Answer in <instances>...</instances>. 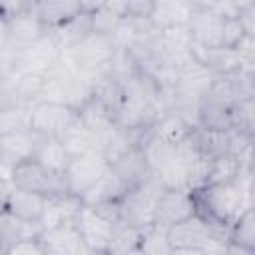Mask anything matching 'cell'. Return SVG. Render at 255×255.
Segmentation results:
<instances>
[{
    "mask_svg": "<svg viewBox=\"0 0 255 255\" xmlns=\"http://www.w3.org/2000/svg\"><path fill=\"white\" fill-rule=\"evenodd\" d=\"M191 193L195 199L197 215L227 231L247 207H253L251 191L245 189L237 179L231 183L203 185Z\"/></svg>",
    "mask_w": 255,
    "mask_h": 255,
    "instance_id": "cell-1",
    "label": "cell"
},
{
    "mask_svg": "<svg viewBox=\"0 0 255 255\" xmlns=\"http://www.w3.org/2000/svg\"><path fill=\"white\" fill-rule=\"evenodd\" d=\"M163 187L157 181L155 175L145 179L141 185L129 189L124 193V197L118 203V213L120 221L137 229H149L153 227V215H155V205L161 195Z\"/></svg>",
    "mask_w": 255,
    "mask_h": 255,
    "instance_id": "cell-2",
    "label": "cell"
},
{
    "mask_svg": "<svg viewBox=\"0 0 255 255\" xmlns=\"http://www.w3.org/2000/svg\"><path fill=\"white\" fill-rule=\"evenodd\" d=\"M118 48L112 40V36L90 32L84 40H80L70 50L62 52L68 64L82 76H90L96 72H102L108 68V64L114 60Z\"/></svg>",
    "mask_w": 255,
    "mask_h": 255,
    "instance_id": "cell-3",
    "label": "cell"
},
{
    "mask_svg": "<svg viewBox=\"0 0 255 255\" xmlns=\"http://www.w3.org/2000/svg\"><path fill=\"white\" fill-rule=\"evenodd\" d=\"M108 169H110V163L102 151H90L80 157H72L64 173L66 193L80 199L108 173Z\"/></svg>",
    "mask_w": 255,
    "mask_h": 255,
    "instance_id": "cell-4",
    "label": "cell"
},
{
    "mask_svg": "<svg viewBox=\"0 0 255 255\" xmlns=\"http://www.w3.org/2000/svg\"><path fill=\"white\" fill-rule=\"evenodd\" d=\"M10 185L16 189H24V191H34V193H42L48 197L54 195H66V187H64V177L52 175L50 171H46L36 159H28L20 165H16L8 177Z\"/></svg>",
    "mask_w": 255,
    "mask_h": 255,
    "instance_id": "cell-5",
    "label": "cell"
},
{
    "mask_svg": "<svg viewBox=\"0 0 255 255\" xmlns=\"http://www.w3.org/2000/svg\"><path fill=\"white\" fill-rule=\"evenodd\" d=\"M78 120V114L56 102H38L32 106V122L30 129L46 139H58L74 122Z\"/></svg>",
    "mask_w": 255,
    "mask_h": 255,
    "instance_id": "cell-6",
    "label": "cell"
},
{
    "mask_svg": "<svg viewBox=\"0 0 255 255\" xmlns=\"http://www.w3.org/2000/svg\"><path fill=\"white\" fill-rule=\"evenodd\" d=\"M237 102H233L215 82L199 98V110H197V128L203 129H217L227 131L231 129V110Z\"/></svg>",
    "mask_w": 255,
    "mask_h": 255,
    "instance_id": "cell-7",
    "label": "cell"
},
{
    "mask_svg": "<svg viewBox=\"0 0 255 255\" xmlns=\"http://www.w3.org/2000/svg\"><path fill=\"white\" fill-rule=\"evenodd\" d=\"M195 199L191 191H173V189H163L157 205H155V215H153V227L167 231L169 227L189 219L195 215Z\"/></svg>",
    "mask_w": 255,
    "mask_h": 255,
    "instance_id": "cell-8",
    "label": "cell"
},
{
    "mask_svg": "<svg viewBox=\"0 0 255 255\" xmlns=\"http://www.w3.org/2000/svg\"><path fill=\"white\" fill-rule=\"evenodd\" d=\"M8 20V42L6 48L12 52H22L24 48L36 44L48 34V28L40 22V18L34 14V2H28V8H24L18 14H12Z\"/></svg>",
    "mask_w": 255,
    "mask_h": 255,
    "instance_id": "cell-9",
    "label": "cell"
},
{
    "mask_svg": "<svg viewBox=\"0 0 255 255\" xmlns=\"http://www.w3.org/2000/svg\"><path fill=\"white\" fill-rule=\"evenodd\" d=\"M42 137L38 133L20 131L10 135H0V177L8 179L12 169L28 159H34V153Z\"/></svg>",
    "mask_w": 255,
    "mask_h": 255,
    "instance_id": "cell-10",
    "label": "cell"
},
{
    "mask_svg": "<svg viewBox=\"0 0 255 255\" xmlns=\"http://www.w3.org/2000/svg\"><path fill=\"white\" fill-rule=\"evenodd\" d=\"M60 56H62V50L56 46L52 36L46 34L42 40H38L36 44L16 54V74L44 78L50 72V68L58 62Z\"/></svg>",
    "mask_w": 255,
    "mask_h": 255,
    "instance_id": "cell-11",
    "label": "cell"
},
{
    "mask_svg": "<svg viewBox=\"0 0 255 255\" xmlns=\"http://www.w3.org/2000/svg\"><path fill=\"white\" fill-rule=\"evenodd\" d=\"M167 239L171 243L173 249H181V247H201L209 237H227L229 239V231L223 227H217L213 223H209L207 219H203L201 215H191L189 219L169 227L167 231Z\"/></svg>",
    "mask_w": 255,
    "mask_h": 255,
    "instance_id": "cell-12",
    "label": "cell"
},
{
    "mask_svg": "<svg viewBox=\"0 0 255 255\" xmlns=\"http://www.w3.org/2000/svg\"><path fill=\"white\" fill-rule=\"evenodd\" d=\"M187 30L195 46L221 48L223 18H219L205 2H191V16L187 22Z\"/></svg>",
    "mask_w": 255,
    "mask_h": 255,
    "instance_id": "cell-13",
    "label": "cell"
},
{
    "mask_svg": "<svg viewBox=\"0 0 255 255\" xmlns=\"http://www.w3.org/2000/svg\"><path fill=\"white\" fill-rule=\"evenodd\" d=\"M76 227L80 231L82 241L92 251H96L100 255H108L110 243H112V233H114V221H110L96 209L82 205V209L76 217Z\"/></svg>",
    "mask_w": 255,
    "mask_h": 255,
    "instance_id": "cell-14",
    "label": "cell"
},
{
    "mask_svg": "<svg viewBox=\"0 0 255 255\" xmlns=\"http://www.w3.org/2000/svg\"><path fill=\"white\" fill-rule=\"evenodd\" d=\"M110 171L118 177V181L124 185L126 191L141 185L145 179H149L153 175L141 147H135L129 153H126L124 157H120L118 161H114L110 165Z\"/></svg>",
    "mask_w": 255,
    "mask_h": 255,
    "instance_id": "cell-15",
    "label": "cell"
},
{
    "mask_svg": "<svg viewBox=\"0 0 255 255\" xmlns=\"http://www.w3.org/2000/svg\"><path fill=\"white\" fill-rule=\"evenodd\" d=\"M191 58L215 76H223V74H229V72L243 68L237 52L231 48H201V46L193 44L191 46Z\"/></svg>",
    "mask_w": 255,
    "mask_h": 255,
    "instance_id": "cell-16",
    "label": "cell"
},
{
    "mask_svg": "<svg viewBox=\"0 0 255 255\" xmlns=\"http://www.w3.org/2000/svg\"><path fill=\"white\" fill-rule=\"evenodd\" d=\"M82 209V201L74 195H54L48 199V205L44 209V215L40 219V227L42 231L46 229H54L66 223H74L78 213Z\"/></svg>",
    "mask_w": 255,
    "mask_h": 255,
    "instance_id": "cell-17",
    "label": "cell"
},
{
    "mask_svg": "<svg viewBox=\"0 0 255 255\" xmlns=\"http://www.w3.org/2000/svg\"><path fill=\"white\" fill-rule=\"evenodd\" d=\"M48 195L42 193H34V191H24V189H16L12 187L10 197H8V211L14 213L16 217L28 221V223H40L44 209L48 205Z\"/></svg>",
    "mask_w": 255,
    "mask_h": 255,
    "instance_id": "cell-18",
    "label": "cell"
},
{
    "mask_svg": "<svg viewBox=\"0 0 255 255\" xmlns=\"http://www.w3.org/2000/svg\"><path fill=\"white\" fill-rule=\"evenodd\" d=\"M126 2H88L90 30L96 34L112 36L118 24L124 20Z\"/></svg>",
    "mask_w": 255,
    "mask_h": 255,
    "instance_id": "cell-19",
    "label": "cell"
},
{
    "mask_svg": "<svg viewBox=\"0 0 255 255\" xmlns=\"http://www.w3.org/2000/svg\"><path fill=\"white\" fill-rule=\"evenodd\" d=\"M189 16H191V2L159 0V2H153L149 20L157 30H165L173 26H187Z\"/></svg>",
    "mask_w": 255,
    "mask_h": 255,
    "instance_id": "cell-20",
    "label": "cell"
},
{
    "mask_svg": "<svg viewBox=\"0 0 255 255\" xmlns=\"http://www.w3.org/2000/svg\"><path fill=\"white\" fill-rule=\"evenodd\" d=\"M90 16H88V2H84V10L80 14H76L74 18H70L68 22L52 28L48 34L52 36V40L56 42V46L66 52L72 46H76L80 40H84L90 34Z\"/></svg>",
    "mask_w": 255,
    "mask_h": 255,
    "instance_id": "cell-21",
    "label": "cell"
},
{
    "mask_svg": "<svg viewBox=\"0 0 255 255\" xmlns=\"http://www.w3.org/2000/svg\"><path fill=\"white\" fill-rule=\"evenodd\" d=\"M40 233H42L40 223H28V221L16 217L14 213H10L8 209L0 213V249H2V253L18 241L40 237Z\"/></svg>",
    "mask_w": 255,
    "mask_h": 255,
    "instance_id": "cell-22",
    "label": "cell"
},
{
    "mask_svg": "<svg viewBox=\"0 0 255 255\" xmlns=\"http://www.w3.org/2000/svg\"><path fill=\"white\" fill-rule=\"evenodd\" d=\"M126 189L124 185L118 181V177L108 169V173L90 189L86 191L80 201L84 207H92V209H98V207H104V205H112V203H118L122 197H124Z\"/></svg>",
    "mask_w": 255,
    "mask_h": 255,
    "instance_id": "cell-23",
    "label": "cell"
},
{
    "mask_svg": "<svg viewBox=\"0 0 255 255\" xmlns=\"http://www.w3.org/2000/svg\"><path fill=\"white\" fill-rule=\"evenodd\" d=\"M84 10V2H60V0H48V2H34V14L40 18V22L48 28V32L76 14Z\"/></svg>",
    "mask_w": 255,
    "mask_h": 255,
    "instance_id": "cell-24",
    "label": "cell"
},
{
    "mask_svg": "<svg viewBox=\"0 0 255 255\" xmlns=\"http://www.w3.org/2000/svg\"><path fill=\"white\" fill-rule=\"evenodd\" d=\"M58 141L64 145V149L68 151L70 157H80L84 153L90 151H100V139L96 133H92L88 128H84L80 124V120H76L60 137Z\"/></svg>",
    "mask_w": 255,
    "mask_h": 255,
    "instance_id": "cell-25",
    "label": "cell"
},
{
    "mask_svg": "<svg viewBox=\"0 0 255 255\" xmlns=\"http://www.w3.org/2000/svg\"><path fill=\"white\" fill-rule=\"evenodd\" d=\"M40 241L46 247V251L72 255L80 247L82 237H80V231H78L76 221H74V223H66V225H60V227L42 231L40 233Z\"/></svg>",
    "mask_w": 255,
    "mask_h": 255,
    "instance_id": "cell-26",
    "label": "cell"
},
{
    "mask_svg": "<svg viewBox=\"0 0 255 255\" xmlns=\"http://www.w3.org/2000/svg\"><path fill=\"white\" fill-rule=\"evenodd\" d=\"M34 159L46 169L50 171L52 175H58V177H64L66 169H68V163H70V155L68 151L64 149V145L58 141V139H46L42 137L36 153H34Z\"/></svg>",
    "mask_w": 255,
    "mask_h": 255,
    "instance_id": "cell-27",
    "label": "cell"
},
{
    "mask_svg": "<svg viewBox=\"0 0 255 255\" xmlns=\"http://www.w3.org/2000/svg\"><path fill=\"white\" fill-rule=\"evenodd\" d=\"M78 120L84 128H88L92 133L98 135L100 143H102V137L116 126L114 124V118L110 114V110L106 106H102L96 98H92L80 112H78Z\"/></svg>",
    "mask_w": 255,
    "mask_h": 255,
    "instance_id": "cell-28",
    "label": "cell"
},
{
    "mask_svg": "<svg viewBox=\"0 0 255 255\" xmlns=\"http://www.w3.org/2000/svg\"><path fill=\"white\" fill-rule=\"evenodd\" d=\"M145 229H137L131 225H126L122 221L114 223V233H112V243L108 255H124L135 247H139L141 235Z\"/></svg>",
    "mask_w": 255,
    "mask_h": 255,
    "instance_id": "cell-29",
    "label": "cell"
},
{
    "mask_svg": "<svg viewBox=\"0 0 255 255\" xmlns=\"http://www.w3.org/2000/svg\"><path fill=\"white\" fill-rule=\"evenodd\" d=\"M32 106H14L0 112V135L30 131Z\"/></svg>",
    "mask_w": 255,
    "mask_h": 255,
    "instance_id": "cell-30",
    "label": "cell"
},
{
    "mask_svg": "<svg viewBox=\"0 0 255 255\" xmlns=\"http://www.w3.org/2000/svg\"><path fill=\"white\" fill-rule=\"evenodd\" d=\"M241 173V161L233 155H223L217 159L209 161V171H207V183L205 185H215V183H231L239 177Z\"/></svg>",
    "mask_w": 255,
    "mask_h": 255,
    "instance_id": "cell-31",
    "label": "cell"
},
{
    "mask_svg": "<svg viewBox=\"0 0 255 255\" xmlns=\"http://www.w3.org/2000/svg\"><path fill=\"white\" fill-rule=\"evenodd\" d=\"M191 131H193L191 126H187L183 120H179V118H175V116H169V114H165V116L151 128V133H155L157 137H161V139H165V141H169V143H175V145L181 143L183 139H187Z\"/></svg>",
    "mask_w": 255,
    "mask_h": 255,
    "instance_id": "cell-32",
    "label": "cell"
},
{
    "mask_svg": "<svg viewBox=\"0 0 255 255\" xmlns=\"http://www.w3.org/2000/svg\"><path fill=\"white\" fill-rule=\"evenodd\" d=\"M253 225H255V213H253V207H247L237 217V221L231 225V229H229V241L231 243H237V245H243V247H249V249H255V231H253Z\"/></svg>",
    "mask_w": 255,
    "mask_h": 255,
    "instance_id": "cell-33",
    "label": "cell"
},
{
    "mask_svg": "<svg viewBox=\"0 0 255 255\" xmlns=\"http://www.w3.org/2000/svg\"><path fill=\"white\" fill-rule=\"evenodd\" d=\"M231 129H237L247 135H255V98L241 100L231 110Z\"/></svg>",
    "mask_w": 255,
    "mask_h": 255,
    "instance_id": "cell-34",
    "label": "cell"
},
{
    "mask_svg": "<svg viewBox=\"0 0 255 255\" xmlns=\"http://www.w3.org/2000/svg\"><path fill=\"white\" fill-rule=\"evenodd\" d=\"M139 249L143 251V255H171V251H173V247L167 239V233L157 227H149L143 231Z\"/></svg>",
    "mask_w": 255,
    "mask_h": 255,
    "instance_id": "cell-35",
    "label": "cell"
},
{
    "mask_svg": "<svg viewBox=\"0 0 255 255\" xmlns=\"http://www.w3.org/2000/svg\"><path fill=\"white\" fill-rule=\"evenodd\" d=\"M245 30L239 24L237 18L233 20H223V32H221V48H237V44L245 38Z\"/></svg>",
    "mask_w": 255,
    "mask_h": 255,
    "instance_id": "cell-36",
    "label": "cell"
},
{
    "mask_svg": "<svg viewBox=\"0 0 255 255\" xmlns=\"http://www.w3.org/2000/svg\"><path fill=\"white\" fill-rule=\"evenodd\" d=\"M2 255H46V247L42 245L40 237H34L10 245Z\"/></svg>",
    "mask_w": 255,
    "mask_h": 255,
    "instance_id": "cell-37",
    "label": "cell"
},
{
    "mask_svg": "<svg viewBox=\"0 0 255 255\" xmlns=\"http://www.w3.org/2000/svg\"><path fill=\"white\" fill-rule=\"evenodd\" d=\"M14 106H22L14 88V78L10 80H0V112L14 108Z\"/></svg>",
    "mask_w": 255,
    "mask_h": 255,
    "instance_id": "cell-38",
    "label": "cell"
},
{
    "mask_svg": "<svg viewBox=\"0 0 255 255\" xmlns=\"http://www.w3.org/2000/svg\"><path fill=\"white\" fill-rule=\"evenodd\" d=\"M237 20H239V24L243 26L245 34L255 38V2H253V0H247V2L243 4V8L239 10Z\"/></svg>",
    "mask_w": 255,
    "mask_h": 255,
    "instance_id": "cell-39",
    "label": "cell"
},
{
    "mask_svg": "<svg viewBox=\"0 0 255 255\" xmlns=\"http://www.w3.org/2000/svg\"><path fill=\"white\" fill-rule=\"evenodd\" d=\"M16 76V52L0 48V80H10Z\"/></svg>",
    "mask_w": 255,
    "mask_h": 255,
    "instance_id": "cell-40",
    "label": "cell"
},
{
    "mask_svg": "<svg viewBox=\"0 0 255 255\" xmlns=\"http://www.w3.org/2000/svg\"><path fill=\"white\" fill-rule=\"evenodd\" d=\"M227 245H229L227 237H209L199 249L205 255H227Z\"/></svg>",
    "mask_w": 255,
    "mask_h": 255,
    "instance_id": "cell-41",
    "label": "cell"
},
{
    "mask_svg": "<svg viewBox=\"0 0 255 255\" xmlns=\"http://www.w3.org/2000/svg\"><path fill=\"white\" fill-rule=\"evenodd\" d=\"M10 191H12V185L8 179L0 177V213L6 211L8 207V197H10Z\"/></svg>",
    "mask_w": 255,
    "mask_h": 255,
    "instance_id": "cell-42",
    "label": "cell"
},
{
    "mask_svg": "<svg viewBox=\"0 0 255 255\" xmlns=\"http://www.w3.org/2000/svg\"><path fill=\"white\" fill-rule=\"evenodd\" d=\"M227 255H255V249H249V247H243V245H237V243L229 241Z\"/></svg>",
    "mask_w": 255,
    "mask_h": 255,
    "instance_id": "cell-43",
    "label": "cell"
},
{
    "mask_svg": "<svg viewBox=\"0 0 255 255\" xmlns=\"http://www.w3.org/2000/svg\"><path fill=\"white\" fill-rule=\"evenodd\" d=\"M6 42H8V20L0 12V48H6Z\"/></svg>",
    "mask_w": 255,
    "mask_h": 255,
    "instance_id": "cell-44",
    "label": "cell"
},
{
    "mask_svg": "<svg viewBox=\"0 0 255 255\" xmlns=\"http://www.w3.org/2000/svg\"><path fill=\"white\" fill-rule=\"evenodd\" d=\"M171 255H205L199 247H181V249H173Z\"/></svg>",
    "mask_w": 255,
    "mask_h": 255,
    "instance_id": "cell-45",
    "label": "cell"
},
{
    "mask_svg": "<svg viewBox=\"0 0 255 255\" xmlns=\"http://www.w3.org/2000/svg\"><path fill=\"white\" fill-rule=\"evenodd\" d=\"M72 255H100V253L92 251V249H90V247H88V245H86V243L82 241V243H80V247H78V249H76V251H74Z\"/></svg>",
    "mask_w": 255,
    "mask_h": 255,
    "instance_id": "cell-46",
    "label": "cell"
},
{
    "mask_svg": "<svg viewBox=\"0 0 255 255\" xmlns=\"http://www.w3.org/2000/svg\"><path fill=\"white\" fill-rule=\"evenodd\" d=\"M124 255H143V251H141L139 247H135V249H131V251H128V253H124Z\"/></svg>",
    "mask_w": 255,
    "mask_h": 255,
    "instance_id": "cell-47",
    "label": "cell"
},
{
    "mask_svg": "<svg viewBox=\"0 0 255 255\" xmlns=\"http://www.w3.org/2000/svg\"><path fill=\"white\" fill-rule=\"evenodd\" d=\"M46 255H62V253H54V251H46Z\"/></svg>",
    "mask_w": 255,
    "mask_h": 255,
    "instance_id": "cell-48",
    "label": "cell"
},
{
    "mask_svg": "<svg viewBox=\"0 0 255 255\" xmlns=\"http://www.w3.org/2000/svg\"><path fill=\"white\" fill-rule=\"evenodd\" d=\"M0 255H2V249H0Z\"/></svg>",
    "mask_w": 255,
    "mask_h": 255,
    "instance_id": "cell-49",
    "label": "cell"
}]
</instances>
